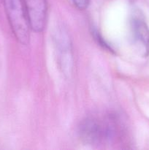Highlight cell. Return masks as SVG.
Returning <instances> with one entry per match:
<instances>
[{"label":"cell","mask_w":149,"mask_h":150,"mask_svg":"<svg viewBox=\"0 0 149 150\" xmlns=\"http://www.w3.org/2000/svg\"><path fill=\"white\" fill-rule=\"evenodd\" d=\"M6 14L17 40L22 45L29 42V26L23 0H4Z\"/></svg>","instance_id":"2"},{"label":"cell","mask_w":149,"mask_h":150,"mask_svg":"<svg viewBox=\"0 0 149 150\" xmlns=\"http://www.w3.org/2000/svg\"><path fill=\"white\" fill-rule=\"evenodd\" d=\"M74 5L79 10H86L89 5L90 0H71Z\"/></svg>","instance_id":"5"},{"label":"cell","mask_w":149,"mask_h":150,"mask_svg":"<svg viewBox=\"0 0 149 150\" xmlns=\"http://www.w3.org/2000/svg\"><path fill=\"white\" fill-rule=\"evenodd\" d=\"M30 29L36 32L44 30L46 25L47 0H23Z\"/></svg>","instance_id":"3"},{"label":"cell","mask_w":149,"mask_h":150,"mask_svg":"<svg viewBox=\"0 0 149 150\" xmlns=\"http://www.w3.org/2000/svg\"><path fill=\"white\" fill-rule=\"evenodd\" d=\"M133 33L136 40L144 47L146 55L149 54V29L144 21L140 18H134L132 21Z\"/></svg>","instance_id":"4"},{"label":"cell","mask_w":149,"mask_h":150,"mask_svg":"<svg viewBox=\"0 0 149 150\" xmlns=\"http://www.w3.org/2000/svg\"><path fill=\"white\" fill-rule=\"evenodd\" d=\"M116 120L108 117L104 118L89 117L82 122L80 132L82 139L90 144H100L113 140L118 134Z\"/></svg>","instance_id":"1"}]
</instances>
